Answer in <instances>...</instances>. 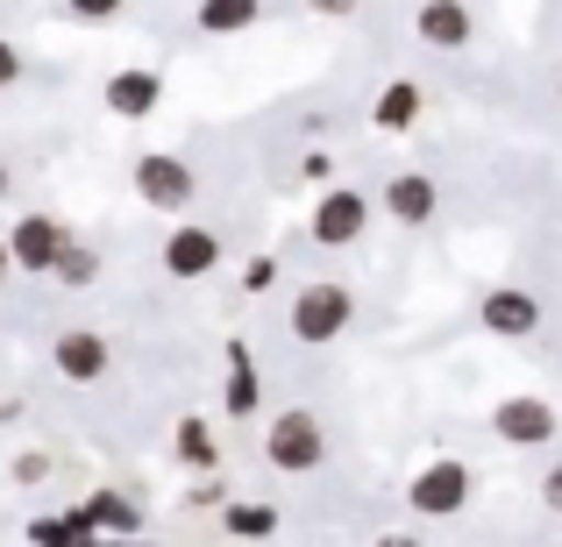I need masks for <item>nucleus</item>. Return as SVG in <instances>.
<instances>
[{
    "instance_id": "obj_17",
    "label": "nucleus",
    "mask_w": 562,
    "mask_h": 547,
    "mask_svg": "<svg viewBox=\"0 0 562 547\" xmlns=\"http://www.w3.org/2000/svg\"><path fill=\"white\" fill-rule=\"evenodd\" d=\"M86 520H93V526H114V534H136V505H128V498H114V491H100L93 498V505H86Z\"/></svg>"
},
{
    "instance_id": "obj_4",
    "label": "nucleus",
    "mask_w": 562,
    "mask_h": 547,
    "mask_svg": "<svg viewBox=\"0 0 562 547\" xmlns=\"http://www.w3.org/2000/svg\"><path fill=\"white\" fill-rule=\"evenodd\" d=\"M65 220H50V214H22L14 220V235H8V249H14V271H57V257H65Z\"/></svg>"
},
{
    "instance_id": "obj_25",
    "label": "nucleus",
    "mask_w": 562,
    "mask_h": 547,
    "mask_svg": "<svg viewBox=\"0 0 562 547\" xmlns=\"http://www.w3.org/2000/svg\"><path fill=\"white\" fill-rule=\"evenodd\" d=\"M314 14H357V0H306Z\"/></svg>"
},
{
    "instance_id": "obj_20",
    "label": "nucleus",
    "mask_w": 562,
    "mask_h": 547,
    "mask_svg": "<svg viewBox=\"0 0 562 547\" xmlns=\"http://www.w3.org/2000/svg\"><path fill=\"white\" fill-rule=\"evenodd\" d=\"M179 455H186L192 469L214 463V434H206V420H186V426H179Z\"/></svg>"
},
{
    "instance_id": "obj_9",
    "label": "nucleus",
    "mask_w": 562,
    "mask_h": 547,
    "mask_svg": "<svg viewBox=\"0 0 562 547\" xmlns=\"http://www.w3.org/2000/svg\"><path fill=\"white\" fill-rule=\"evenodd\" d=\"M108 334H93V328H65L57 334V369H65L71 384H93V377H108Z\"/></svg>"
},
{
    "instance_id": "obj_14",
    "label": "nucleus",
    "mask_w": 562,
    "mask_h": 547,
    "mask_svg": "<svg viewBox=\"0 0 562 547\" xmlns=\"http://www.w3.org/2000/svg\"><path fill=\"white\" fill-rule=\"evenodd\" d=\"M263 14V0H200V29L206 36H235Z\"/></svg>"
},
{
    "instance_id": "obj_3",
    "label": "nucleus",
    "mask_w": 562,
    "mask_h": 547,
    "mask_svg": "<svg viewBox=\"0 0 562 547\" xmlns=\"http://www.w3.org/2000/svg\"><path fill=\"white\" fill-rule=\"evenodd\" d=\"M463 498H470V469L463 463H427L420 477H413L406 505L420 512V520H449V512H463Z\"/></svg>"
},
{
    "instance_id": "obj_28",
    "label": "nucleus",
    "mask_w": 562,
    "mask_h": 547,
    "mask_svg": "<svg viewBox=\"0 0 562 547\" xmlns=\"http://www.w3.org/2000/svg\"><path fill=\"white\" fill-rule=\"evenodd\" d=\"M555 93H562V79H555Z\"/></svg>"
},
{
    "instance_id": "obj_27",
    "label": "nucleus",
    "mask_w": 562,
    "mask_h": 547,
    "mask_svg": "<svg viewBox=\"0 0 562 547\" xmlns=\"http://www.w3.org/2000/svg\"><path fill=\"white\" fill-rule=\"evenodd\" d=\"M0 192H8V164H0Z\"/></svg>"
},
{
    "instance_id": "obj_8",
    "label": "nucleus",
    "mask_w": 562,
    "mask_h": 547,
    "mask_svg": "<svg viewBox=\"0 0 562 547\" xmlns=\"http://www.w3.org/2000/svg\"><path fill=\"white\" fill-rule=\"evenodd\" d=\"M477 320H484V334H506V342H520V334H535V328H541V306L527 299V292L498 285V292H484Z\"/></svg>"
},
{
    "instance_id": "obj_24",
    "label": "nucleus",
    "mask_w": 562,
    "mask_h": 547,
    "mask_svg": "<svg viewBox=\"0 0 562 547\" xmlns=\"http://www.w3.org/2000/svg\"><path fill=\"white\" fill-rule=\"evenodd\" d=\"M271 277H278V263H271V257H257V263H249V277H243V285H249V292H263Z\"/></svg>"
},
{
    "instance_id": "obj_15",
    "label": "nucleus",
    "mask_w": 562,
    "mask_h": 547,
    "mask_svg": "<svg viewBox=\"0 0 562 547\" xmlns=\"http://www.w3.org/2000/svg\"><path fill=\"white\" fill-rule=\"evenodd\" d=\"M413 114H420V86L392 79V86L378 93V128H413Z\"/></svg>"
},
{
    "instance_id": "obj_23",
    "label": "nucleus",
    "mask_w": 562,
    "mask_h": 547,
    "mask_svg": "<svg viewBox=\"0 0 562 547\" xmlns=\"http://www.w3.org/2000/svg\"><path fill=\"white\" fill-rule=\"evenodd\" d=\"M541 505H549V512H562V463L549 469V477H541Z\"/></svg>"
},
{
    "instance_id": "obj_19",
    "label": "nucleus",
    "mask_w": 562,
    "mask_h": 547,
    "mask_svg": "<svg viewBox=\"0 0 562 547\" xmlns=\"http://www.w3.org/2000/svg\"><path fill=\"white\" fill-rule=\"evenodd\" d=\"M228 534L263 540V534H278V512L271 505H228Z\"/></svg>"
},
{
    "instance_id": "obj_11",
    "label": "nucleus",
    "mask_w": 562,
    "mask_h": 547,
    "mask_svg": "<svg viewBox=\"0 0 562 547\" xmlns=\"http://www.w3.org/2000/svg\"><path fill=\"white\" fill-rule=\"evenodd\" d=\"M221 263V242L206 228H171V242H165V271L171 277H206Z\"/></svg>"
},
{
    "instance_id": "obj_12",
    "label": "nucleus",
    "mask_w": 562,
    "mask_h": 547,
    "mask_svg": "<svg viewBox=\"0 0 562 547\" xmlns=\"http://www.w3.org/2000/svg\"><path fill=\"white\" fill-rule=\"evenodd\" d=\"M157 100H165V79H157V71H114L108 79V107L128 114V122H143Z\"/></svg>"
},
{
    "instance_id": "obj_1",
    "label": "nucleus",
    "mask_w": 562,
    "mask_h": 547,
    "mask_svg": "<svg viewBox=\"0 0 562 547\" xmlns=\"http://www.w3.org/2000/svg\"><path fill=\"white\" fill-rule=\"evenodd\" d=\"M357 320V299H349V285H335V277H321V285H306L300 299H292V334L300 342H335V334Z\"/></svg>"
},
{
    "instance_id": "obj_2",
    "label": "nucleus",
    "mask_w": 562,
    "mask_h": 547,
    "mask_svg": "<svg viewBox=\"0 0 562 547\" xmlns=\"http://www.w3.org/2000/svg\"><path fill=\"white\" fill-rule=\"evenodd\" d=\"M263 455H271V469H321V455H328V434H321L314 412H278L271 434H263Z\"/></svg>"
},
{
    "instance_id": "obj_5",
    "label": "nucleus",
    "mask_w": 562,
    "mask_h": 547,
    "mask_svg": "<svg viewBox=\"0 0 562 547\" xmlns=\"http://www.w3.org/2000/svg\"><path fill=\"white\" fill-rule=\"evenodd\" d=\"M136 192L157 206V214H179V206L192 200V164H179V157H165V150H150L136 164Z\"/></svg>"
},
{
    "instance_id": "obj_16",
    "label": "nucleus",
    "mask_w": 562,
    "mask_h": 547,
    "mask_svg": "<svg viewBox=\"0 0 562 547\" xmlns=\"http://www.w3.org/2000/svg\"><path fill=\"white\" fill-rule=\"evenodd\" d=\"M228 412H257V369L243 342H228Z\"/></svg>"
},
{
    "instance_id": "obj_21",
    "label": "nucleus",
    "mask_w": 562,
    "mask_h": 547,
    "mask_svg": "<svg viewBox=\"0 0 562 547\" xmlns=\"http://www.w3.org/2000/svg\"><path fill=\"white\" fill-rule=\"evenodd\" d=\"M71 14L79 22H108V14H122V0H71Z\"/></svg>"
},
{
    "instance_id": "obj_7",
    "label": "nucleus",
    "mask_w": 562,
    "mask_h": 547,
    "mask_svg": "<svg viewBox=\"0 0 562 547\" xmlns=\"http://www.w3.org/2000/svg\"><path fill=\"white\" fill-rule=\"evenodd\" d=\"M363 220H371V200H363L357 185H342V192H328V200L314 206V242H357L363 235Z\"/></svg>"
},
{
    "instance_id": "obj_6",
    "label": "nucleus",
    "mask_w": 562,
    "mask_h": 547,
    "mask_svg": "<svg viewBox=\"0 0 562 547\" xmlns=\"http://www.w3.org/2000/svg\"><path fill=\"white\" fill-rule=\"evenodd\" d=\"M492 426L513 441V448H549L555 441V406L549 398H506V406L492 412Z\"/></svg>"
},
{
    "instance_id": "obj_22",
    "label": "nucleus",
    "mask_w": 562,
    "mask_h": 547,
    "mask_svg": "<svg viewBox=\"0 0 562 547\" xmlns=\"http://www.w3.org/2000/svg\"><path fill=\"white\" fill-rule=\"evenodd\" d=\"M22 79V50H14V43H0V86H14Z\"/></svg>"
},
{
    "instance_id": "obj_10",
    "label": "nucleus",
    "mask_w": 562,
    "mask_h": 547,
    "mask_svg": "<svg viewBox=\"0 0 562 547\" xmlns=\"http://www.w3.org/2000/svg\"><path fill=\"white\" fill-rule=\"evenodd\" d=\"M384 206H392L398 228H427V220H435V179H427V171H398V179L384 185Z\"/></svg>"
},
{
    "instance_id": "obj_18",
    "label": "nucleus",
    "mask_w": 562,
    "mask_h": 547,
    "mask_svg": "<svg viewBox=\"0 0 562 547\" xmlns=\"http://www.w3.org/2000/svg\"><path fill=\"white\" fill-rule=\"evenodd\" d=\"M93 277H100V257H93V249H79V242H65V257H57V285L79 292V285H93Z\"/></svg>"
},
{
    "instance_id": "obj_26",
    "label": "nucleus",
    "mask_w": 562,
    "mask_h": 547,
    "mask_svg": "<svg viewBox=\"0 0 562 547\" xmlns=\"http://www.w3.org/2000/svg\"><path fill=\"white\" fill-rule=\"evenodd\" d=\"M8 271H14V249H8V242H0V277H8Z\"/></svg>"
},
{
    "instance_id": "obj_13",
    "label": "nucleus",
    "mask_w": 562,
    "mask_h": 547,
    "mask_svg": "<svg viewBox=\"0 0 562 547\" xmlns=\"http://www.w3.org/2000/svg\"><path fill=\"white\" fill-rule=\"evenodd\" d=\"M420 36L435 43V50H463L470 43V8L463 0H427L420 8Z\"/></svg>"
}]
</instances>
